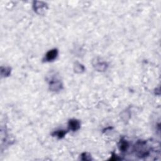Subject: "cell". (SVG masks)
Returning a JSON list of instances; mask_svg holds the SVG:
<instances>
[{"mask_svg":"<svg viewBox=\"0 0 161 161\" xmlns=\"http://www.w3.org/2000/svg\"><path fill=\"white\" fill-rule=\"evenodd\" d=\"M57 54H58V51L57 49H54L52 50H50L49 52L47 53L46 54V57H45V59L47 61H52L53 60L55 59V58L57 56Z\"/></svg>","mask_w":161,"mask_h":161,"instance_id":"cell-1","label":"cell"},{"mask_svg":"<svg viewBox=\"0 0 161 161\" xmlns=\"http://www.w3.org/2000/svg\"><path fill=\"white\" fill-rule=\"evenodd\" d=\"M69 128L73 131L78 130L80 127V123L79 121L76 120H71L69 122Z\"/></svg>","mask_w":161,"mask_h":161,"instance_id":"cell-2","label":"cell"},{"mask_svg":"<svg viewBox=\"0 0 161 161\" xmlns=\"http://www.w3.org/2000/svg\"><path fill=\"white\" fill-rule=\"evenodd\" d=\"M129 148V144L125 140H122L120 141L119 144V148L122 152H126L128 150Z\"/></svg>","mask_w":161,"mask_h":161,"instance_id":"cell-3","label":"cell"},{"mask_svg":"<svg viewBox=\"0 0 161 161\" xmlns=\"http://www.w3.org/2000/svg\"><path fill=\"white\" fill-rule=\"evenodd\" d=\"M65 132L64 131V130H59V131L55 132L54 134V135L56 136L57 137H58V138L61 139V138H62V137H64V135H65Z\"/></svg>","mask_w":161,"mask_h":161,"instance_id":"cell-4","label":"cell"},{"mask_svg":"<svg viewBox=\"0 0 161 161\" xmlns=\"http://www.w3.org/2000/svg\"><path fill=\"white\" fill-rule=\"evenodd\" d=\"M81 158H82V160H83V161H90V160H91V157L89 155H88L87 153L82 154Z\"/></svg>","mask_w":161,"mask_h":161,"instance_id":"cell-5","label":"cell"},{"mask_svg":"<svg viewBox=\"0 0 161 161\" xmlns=\"http://www.w3.org/2000/svg\"><path fill=\"white\" fill-rule=\"evenodd\" d=\"M54 85H55V84H51V86H54ZM56 87L57 88V89H59L60 88V86H56Z\"/></svg>","mask_w":161,"mask_h":161,"instance_id":"cell-6","label":"cell"}]
</instances>
